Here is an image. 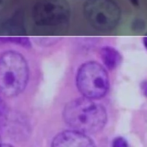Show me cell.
Wrapping results in <instances>:
<instances>
[{
    "mask_svg": "<svg viewBox=\"0 0 147 147\" xmlns=\"http://www.w3.org/2000/svg\"><path fill=\"white\" fill-rule=\"evenodd\" d=\"M7 109L6 105L0 96V130L6 125L7 120Z\"/></svg>",
    "mask_w": 147,
    "mask_h": 147,
    "instance_id": "cell-6",
    "label": "cell"
},
{
    "mask_svg": "<svg viewBox=\"0 0 147 147\" xmlns=\"http://www.w3.org/2000/svg\"><path fill=\"white\" fill-rule=\"evenodd\" d=\"M127 145L126 140L122 137H116L112 142V146L114 147H126Z\"/></svg>",
    "mask_w": 147,
    "mask_h": 147,
    "instance_id": "cell-7",
    "label": "cell"
},
{
    "mask_svg": "<svg viewBox=\"0 0 147 147\" xmlns=\"http://www.w3.org/2000/svg\"><path fill=\"white\" fill-rule=\"evenodd\" d=\"M54 147H91L95 144L85 133L76 130H65L59 133L53 139Z\"/></svg>",
    "mask_w": 147,
    "mask_h": 147,
    "instance_id": "cell-4",
    "label": "cell"
},
{
    "mask_svg": "<svg viewBox=\"0 0 147 147\" xmlns=\"http://www.w3.org/2000/svg\"><path fill=\"white\" fill-rule=\"evenodd\" d=\"M100 57L105 65L110 70L115 69L121 61L119 53L110 47H105L101 49Z\"/></svg>",
    "mask_w": 147,
    "mask_h": 147,
    "instance_id": "cell-5",
    "label": "cell"
},
{
    "mask_svg": "<svg viewBox=\"0 0 147 147\" xmlns=\"http://www.w3.org/2000/svg\"><path fill=\"white\" fill-rule=\"evenodd\" d=\"M142 88L144 90V94L147 96V82H145L144 83L142 86Z\"/></svg>",
    "mask_w": 147,
    "mask_h": 147,
    "instance_id": "cell-8",
    "label": "cell"
},
{
    "mask_svg": "<svg viewBox=\"0 0 147 147\" xmlns=\"http://www.w3.org/2000/svg\"><path fill=\"white\" fill-rule=\"evenodd\" d=\"M1 137H0V146H1Z\"/></svg>",
    "mask_w": 147,
    "mask_h": 147,
    "instance_id": "cell-10",
    "label": "cell"
},
{
    "mask_svg": "<svg viewBox=\"0 0 147 147\" xmlns=\"http://www.w3.org/2000/svg\"><path fill=\"white\" fill-rule=\"evenodd\" d=\"M29 68L24 56L14 51H8L0 56V91L7 97L16 96L26 88L29 79Z\"/></svg>",
    "mask_w": 147,
    "mask_h": 147,
    "instance_id": "cell-2",
    "label": "cell"
},
{
    "mask_svg": "<svg viewBox=\"0 0 147 147\" xmlns=\"http://www.w3.org/2000/svg\"><path fill=\"white\" fill-rule=\"evenodd\" d=\"M143 43H144V45L145 48L147 49V37L144 38Z\"/></svg>",
    "mask_w": 147,
    "mask_h": 147,
    "instance_id": "cell-9",
    "label": "cell"
},
{
    "mask_svg": "<svg viewBox=\"0 0 147 147\" xmlns=\"http://www.w3.org/2000/svg\"><path fill=\"white\" fill-rule=\"evenodd\" d=\"M63 116L65 123L71 127L90 134L102 130L107 120L105 107L86 97L69 102L64 107Z\"/></svg>",
    "mask_w": 147,
    "mask_h": 147,
    "instance_id": "cell-1",
    "label": "cell"
},
{
    "mask_svg": "<svg viewBox=\"0 0 147 147\" xmlns=\"http://www.w3.org/2000/svg\"><path fill=\"white\" fill-rule=\"evenodd\" d=\"M76 84L84 97L91 99H100L104 97L109 90L108 74L98 63L88 61L78 69Z\"/></svg>",
    "mask_w": 147,
    "mask_h": 147,
    "instance_id": "cell-3",
    "label": "cell"
}]
</instances>
